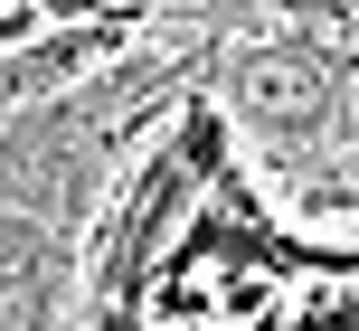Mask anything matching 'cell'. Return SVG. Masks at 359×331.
<instances>
[{
    "mask_svg": "<svg viewBox=\"0 0 359 331\" xmlns=\"http://www.w3.org/2000/svg\"><path fill=\"white\" fill-rule=\"evenodd\" d=\"M180 170H189V180H217V161H227V114H208V104H189L180 114Z\"/></svg>",
    "mask_w": 359,
    "mask_h": 331,
    "instance_id": "obj_6",
    "label": "cell"
},
{
    "mask_svg": "<svg viewBox=\"0 0 359 331\" xmlns=\"http://www.w3.org/2000/svg\"><path fill=\"white\" fill-rule=\"evenodd\" d=\"M0 10H19V0H0Z\"/></svg>",
    "mask_w": 359,
    "mask_h": 331,
    "instance_id": "obj_10",
    "label": "cell"
},
{
    "mask_svg": "<svg viewBox=\"0 0 359 331\" xmlns=\"http://www.w3.org/2000/svg\"><path fill=\"white\" fill-rule=\"evenodd\" d=\"M123 29H67V38H38V48H10L0 57V123L10 114H29V104H57V86H67L86 57H104Z\"/></svg>",
    "mask_w": 359,
    "mask_h": 331,
    "instance_id": "obj_4",
    "label": "cell"
},
{
    "mask_svg": "<svg viewBox=\"0 0 359 331\" xmlns=\"http://www.w3.org/2000/svg\"><path fill=\"white\" fill-rule=\"evenodd\" d=\"M57 294H67V237H48L0 275V331H57Z\"/></svg>",
    "mask_w": 359,
    "mask_h": 331,
    "instance_id": "obj_5",
    "label": "cell"
},
{
    "mask_svg": "<svg viewBox=\"0 0 359 331\" xmlns=\"http://www.w3.org/2000/svg\"><path fill=\"white\" fill-rule=\"evenodd\" d=\"M322 208H359V161H341V170H322V189H312Z\"/></svg>",
    "mask_w": 359,
    "mask_h": 331,
    "instance_id": "obj_8",
    "label": "cell"
},
{
    "mask_svg": "<svg viewBox=\"0 0 359 331\" xmlns=\"http://www.w3.org/2000/svg\"><path fill=\"white\" fill-rule=\"evenodd\" d=\"M95 331H142V322H133V303H114V313L95 322Z\"/></svg>",
    "mask_w": 359,
    "mask_h": 331,
    "instance_id": "obj_9",
    "label": "cell"
},
{
    "mask_svg": "<svg viewBox=\"0 0 359 331\" xmlns=\"http://www.w3.org/2000/svg\"><path fill=\"white\" fill-rule=\"evenodd\" d=\"M180 199H189V170H180V151H161V161L142 170V189H133L123 237H114V265H104V294L114 303H133V284H142V265H151V246H161V227H170Z\"/></svg>",
    "mask_w": 359,
    "mask_h": 331,
    "instance_id": "obj_3",
    "label": "cell"
},
{
    "mask_svg": "<svg viewBox=\"0 0 359 331\" xmlns=\"http://www.w3.org/2000/svg\"><path fill=\"white\" fill-rule=\"evenodd\" d=\"M104 161H114V142L76 123L67 95L57 104H29V114L0 123V208L10 218H38L48 237H67L95 208V189H104Z\"/></svg>",
    "mask_w": 359,
    "mask_h": 331,
    "instance_id": "obj_2",
    "label": "cell"
},
{
    "mask_svg": "<svg viewBox=\"0 0 359 331\" xmlns=\"http://www.w3.org/2000/svg\"><path fill=\"white\" fill-rule=\"evenodd\" d=\"M208 76L236 95V114L274 151H312L341 133V57L303 48V38H236L208 57Z\"/></svg>",
    "mask_w": 359,
    "mask_h": 331,
    "instance_id": "obj_1",
    "label": "cell"
},
{
    "mask_svg": "<svg viewBox=\"0 0 359 331\" xmlns=\"http://www.w3.org/2000/svg\"><path fill=\"white\" fill-rule=\"evenodd\" d=\"M38 246H48V227H38V218H0V275H10L19 256H38Z\"/></svg>",
    "mask_w": 359,
    "mask_h": 331,
    "instance_id": "obj_7",
    "label": "cell"
}]
</instances>
